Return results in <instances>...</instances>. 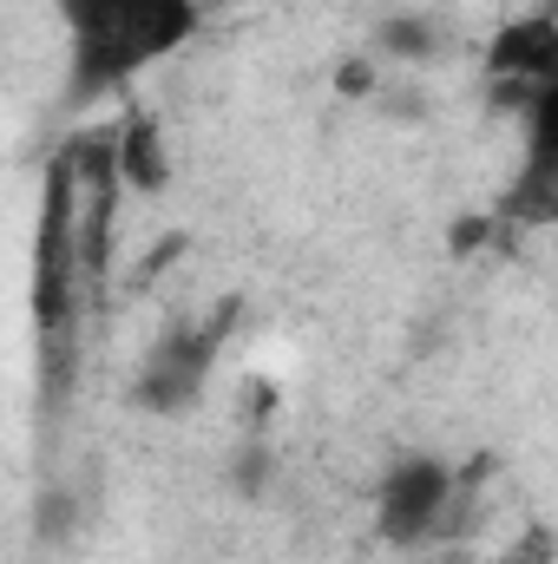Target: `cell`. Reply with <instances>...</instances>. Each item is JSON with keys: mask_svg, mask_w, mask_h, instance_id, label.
Returning <instances> with one entry per match:
<instances>
[{"mask_svg": "<svg viewBox=\"0 0 558 564\" xmlns=\"http://www.w3.org/2000/svg\"><path fill=\"white\" fill-rule=\"evenodd\" d=\"M66 33V99L93 106L204 33V0H53Z\"/></svg>", "mask_w": 558, "mask_h": 564, "instance_id": "obj_1", "label": "cell"}, {"mask_svg": "<svg viewBox=\"0 0 558 564\" xmlns=\"http://www.w3.org/2000/svg\"><path fill=\"white\" fill-rule=\"evenodd\" d=\"M453 492H460V473H453L447 459H433V453H401V459L382 473V486H375V532H382L388 545L415 552V545H427V539L447 532Z\"/></svg>", "mask_w": 558, "mask_h": 564, "instance_id": "obj_2", "label": "cell"}, {"mask_svg": "<svg viewBox=\"0 0 558 564\" xmlns=\"http://www.w3.org/2000/svg\"><path fill=\"white\" fill-rule=\"evenodd\" d=\"M217 348H224L217 328H171V335L144 355L139 381H132V401L151 408V414H178V408H191V401L204 394V381H211Z\"/></svg>", "mask_w": 558, "mask_h": 564, "instance_id": "obj_3", "label": "cell"}, {"mask_svg": "<svg viewBox=\"0 0 558 564\" xmlns=\"http://www.w3.org/2000/svg\"><path fill=\"white\" fill-rule=\"evenodd\" d=\"M486 79H493V93L513 99V106H533L539 93H552L558 86L552 13H526V20L500 26V40H493V53H486Z\"/></svg>", "mask_w": 558, "mask_h": 564, "instance_id": "obj_4", "label": "cell"}, {"mask_svg": "<svg viewBox=\"0 0 558 564\" xmlns=\"http://www.w3.org/2000/svg\"><path fill=\"white\" fill-rule=\"evenodd\" d=\"M112 177L119 184H132L144 197H158L164 184H171V158H164V126L151 119V112H132L119 132H112Z\"/></svg>", "mask_w": 558, "mask_h": 564, "instance_id": "obj_5", "label": "cell"}, {"mask_svg": "<svg viewBox=\"0 0 558 564\" xmlns=\"http://www.w3.org/2000/svg\"><path fill=\"white\" fill-rule=\"evenodd\" d=\"M382 46L401 53V59H420V53H433V33L420 26V13H395V20L382 26Z\"/></svg>", "mask_w": 558, "mask_h": 564, "instance_id": "obj_6", "label": "cell"}]
</instances>
